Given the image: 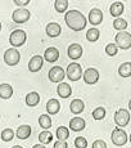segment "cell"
I'll return each mask as SVG.
<instances>
[{"instance_id": "obj_20", "label": "cell", "mask_w": 131, "mask_h": 148, "mask_svg": "<svg viewBox=\"0 0 131 148\" xmlns=\"http://www.w3.org/2000/svg\"><path fill=\"white\" fill-rule=\"evenodd\" d=\"M84 108H85V103H84V101H81V99H73L70 104L71 112L75 113V115L81 113L82 111H84Z\"/></svg>"}, {"instance_id": "obj_39", "label": "cell", "mask_w": 131, "mask_h": 148, "mask_svg": "<svg viewBox=\"0 0 131 148\" xmlns=\"http://www.w3.org/2000/svg\"><path fill=\"white\" fill-rule=\"evenodd\" d=\"M12 148H23V147H21V146H14V147H12Z\"/></svg>"}, {"instance_id": "obj_10", "label": "cell", "mask_w": 131, "mask_h": 148, "mask_svg": "<svg viewBox=\"0 0 131 148\" xmlns=\"http://www.w3.org/2000/svg\"><path fill=\"white\" fill-rule=\"evenodd\" d=\"M99 71L96 70V68H87V70L84 71V73H82V79H84V81L86 82V84L89 85H93V84H96L99 80Z\"/></svg>"}, {"instance_id": "obj_11", "label": "cell", "mask_w": 131, "mask_h": 148, "mask_svg": "<svg viewBox=\"0 0 131 148\" xmlns=\"http://www.w3.org/2000/svg\"><path fill=\"white\" fill-rule=\"evenodd\" d=\"M103 12H102L99 8H93L89 13V22L93 26H98L103 22Z\"/></svg>"}, {"instance_id": "obj_3", "label": "cell", "mask_w": 131, "mask_h": 148, "mask_svg": "<svg viewBox=\"0 0 131 148\" xmlns=\"http://www.w3.org/2000/svg\"><path fill=\"white\" fill-rule=\"evenodd\" d=\"M66 75L70 80L72 81H78L82 77V68L77 62H72L68 64L67 70H66Z\"/></svg>"}, {"instance_id": "obj_8", "label": "cell", "mask_w": 131, "mask_h": 148, "mask_svg": "<svg viewBox=\"0 0 131 148\" xmlns=\"http://www.w3.org/2000/svg\"><path fill=\"white\" fill-rule=\"evenodd\" d=\"M30 17H31V12L26 8H18L12 14V19L16 23H25V22H27L30 19Z\"/></svg>"}, {"instance_id": "obj_1", "label": "cell", "mask_w": 131, "mask_h": 148, "mask_svg": "<svg viewBox=\"0 0 131 148\" xmlns=\"http://www.w3.org/2000/svg\"><path fill=\"white\" fill-rule=\"evenodd\" d=\"M66 25L72 31H81L86 27V18L80 10H68L64 16Z\"/></svg>"}, {"instance_id": "obj_32", "label": "cell", "mask_w": 131, "mask_h": 148, "mask_svg": "<svg viewBox=\"0 0 131 148\" xmlns=\"http://www.w3.org/2000/svg\"><path fill=\"white\" fill-rule=\"evenodd\" d=\"M0 138H1V140L3 142H10L12 139L14 138V132L12 129H4L1 132V135H0Z\"/></svg>"}, {"instance_id": "obj_16", "label": "cell", "mask_w": 131, "mask_h": 148, "mask_svg": "<svg viewBox=\"0 0 131 148\" xmlns=\"http://www.w3.org/2000/svg\"><path fill=\"white\" fill-rule=\"evenodd\" d=\"M44 59L48 62H50V63H52V62H57L59 59V50L57 49L55 47L48 48L44 53Z\"/></svg>"}, {"instance_id": "obj_4", "label": "cell", "mask_w": 131, "mask_h": 148, "mask_svg": "<svg viewBox=\"0 0 131 148\" xmlns=\"http://www.w3.org/2000/svg\"><path fill=\"white\" fill-rule=\"evenodd\" d=\"M27 35L23 30H14L9 36V42L13 48H18L22 47V45L26 42Z\"/></svg>"}, {"instance_id": "obj_23", "label": "cell", "mask_w": 131, "mask_h": 148, "mask_svg": "<svg viewBox=\"0 0 131 148\" xmlns=\"http://www.w3.org/2000/svg\"><path fill=\"white\" fill-rule=\"evenodd\" d=\"M13 95V88L9 84H1L0 85V98L1 99H9Z\"/></svg>"}, {"instance_id": "obj_38", "label": "cell", "mask_w": 131, "mask_h": 148, "mask_svg": "<svg viewBox=\"0 0 131 148\" xmlns=\"http://www.w3.org/2000/svg\"><path fill=\"white\" fill-rule=\"evenodd\" d=\"M32 148H45V146H44V144L40 143V144H35V146H33Z\"/></svg>"}, {"instance_id": "obj_21", "label": "cell", "mask_w": 131, "mask_h": 148, "mask_svg": "<svg viewBox=\"0 0 131 148\" xmlns=\"http://www.w3.org/2000/svg\"><path fill=\"white\" fill-rule=\"evenodd\" d=\"M59 110H61V103H59V101H57V99H54V98L48 101L46 111L49 115H57V113L59 112Z\"/></svg>"}, {"instance_id": "obj_5", "label": "cell", "mask_w": 131, "mask_h": 148, "mask_svg": "<svg viewBox=\"0 0 131 148\" xmlns=\"http://www.w3.org/2000/svg\"><path fill=\"white\" fill-rule=\"evenodd\" d=\"M111 139H112V143L115 146H125L127 142V134L123 129L116 127V129H113L112 134H111Z\"/></svg>"}, {"instance_id": "obj_17", "label": "cell", "mask_w": 131, "mask_h": 148, "mask_svg": "<svg viewBox=\"0 0 131 148\" xmlns=\"http://www.w3.org/2000/svg\"><path fill=\"white\" fill-rule=\"evenodd\" d=\"M85 126H86V122L81 117H73L70 121V129L72 132H81L85 129Z\"/></svg>"}, {"instance_id": "obj_41", "label": "cell", "mask_w": 131, "mask_h": 148, "mask_svg": "<svg viewBox=\"0 0 131 148\" xmlns=\"http://www.w3.org/2000/svg\"><path fill=\"white\" fill-rule=\"evenodd\" d=\"M0 30H1V23H0Z\"/></svg>"}, {"instance_id": "obj_30", "label": "cell", "mask_w": 131, "mask_h": 148, "mask_svg": "<svg viewBox=\"0 0 131 148\" xmlns=\"http://www.w3.org/2000/svg\"><path fill=\"white\" fill-rule=\"evenodd\" d=\"M113 27L117 31H125L127 28V22L123 18H116L113 21Z\"/></svg>"}, {"instance_id": "obj_40", "label": "cell", "mask_w": 131, "mask_h": 148, "mask_svg": "<svg viewBox=\"0 0 131 148\" xmlns=\"http://www.w3.org/2000/svg\"><path fill=\"white\" fill-rule=\"evenodd\" d=\"M129 108H130V111H131V101L129 102Z\"/></svg>"}, {"instance_id": "obj_26", "label": "cell", "mask_w": 131, "mask_h": 148, "mask_svg": "<svg viewBox=\"0 0 131 148\" xmlns=\"http://www.w3.org/2000/svg\"><path fill=\"white\" fill-rule=\"evenodd\" d=\"M54 8L58 13H64L68 8V0H55L54 1Z\"/></svg>"}, {"instance_id": "obj_25", "label": "cell", "mask_w": 131, "mask_h": 148, "mask_svg": "<svg viewBox=\"0 0 131 148\" xmlns=\"http://www.w3.org/2000/svg\"><path fill=\"white\" fill-rule=\"evenodd\" d=\"M68 136H70V130H68V127L59 126L58 129H57V138H58V140L66 142L68 139Z\"/></svg>"}, {"instance_id": "obj_2", "label": "cell", "mask_w": 131, "mask_h": 148, "mask_svg": "<svg viewBox=\"0 0 131 148\" xmlns=\"http://www.w3.org/2000/svg\"><path fill=\"white\" fill-rule=\"evenodd\" d=\"M116 45L119 49H130L131 48V34L127 31H119L116 35Z\"/></svg>"}, {"instance_id": "obj_15", "label": "cell", "mask_w": 131, "mask_h": 148, "mask_svg": "<svg viewBox=\"0 0 131 148\" xmlns=\"http://www.w3.org/2000/svg\"><path fill=\"white\" fill-rule=\"evenodd\" d=\"M62 32V27L57 22H50L46 26V35L49 38H58Z\"/></svg>"}, {"instance_id": "obj_29", "label": "cell", "mask_w": 131, "mask_h": 148, "mask_svg": "<svg viewBox=\"0 0 131 148\" xmlns=\"http://www.w3.org/2000/svg\"><path fill=\"white\" fill-rule=\"evenodd\" d=\"M39 142H41V144H49L53 142V135L50 132H41L39 134Z\"/></svg>"}, {"instance_id": "obj_36", "label": "cell", "mask_w": 131, "mask_h": 148, "mask_svg": "<svg viewBox=\"0 0 131 148\" xmlns=\"http://www.w3.org/2000/svg\"><path fill=\"white\" fill-rule=\"evenodd\" d=\"M53 148H68V144H67V142L58 140V142H55V143H54V147Z\"/></svg>"}, {"instance_id": "obj_27", "label": "cell", "mask_w": 131, "mask_h": 148, "mask_svg": "<svg viewBox=\"0 0 131 148\" xmlns=\"http://www.w3.org/2000/svg\"><path fill=\"white\" fill-rule=\"evenodd\" d=\"M39 124L40 126L42 127V129H49L50 126H52V119H50L49 115H41L39 117Z\"/></svg>"}, {"instance_id": "obj_28", "label": "cell", "mask_w": 131, "mask_h": 148, "mask_svg": "<svg viewBox=\"0 0 131 148\" xmlns=\"http://www.w3.org/2000/svg\"><path fill=\"white\" fill-rule=\"evenodd\" d=\"M99 36H100V31L98 30V28H90V30H87V32H86V39L89 41H96L99 39Z\"/></svg>"}, {"instance_id": "obj_9", "label": "cell", "mask_w": 131, "mask_h": 148, "mask_svg": "<svg viewBox=\"0 0 131 148\" xmlns=\"http://www.w3.org/2000/svg\"><path fill=\"white\" fill-rule=\"evenodd\" d=\"M48 76H49V80L52 81V82H59V84H61L62 80H64L66 72H64V70L62 67L54 66V67L50 68Z\"/></svg>"}, {"instance_id": "obj_14", "label": "cell", "mask_w": 131, "mask_h": 148, "mask_svg": "<svg viewBox=\"0 0 131 148\" xmlns=\"http://www.w3.org/2000/svg\"><path fill=\"white\" fill-rule=\"evenodd\" d=\"M82 47L80 44H71L70 47H68V57H70L71 59H80L82 56Z\"/></svg>"}, {"instance_id": "obj_42", "label": "cell", "mask_w": 131, "mask_h": 148, "mask_svg": "<svg viewBox=\"0 0 131 148\" xmlns=\"http://www.w3.org/2000/svg\"><path fill=\"white\" fill-rule=\"evenodd\" d=\"M130 142H131V134H130Z\"/></svg>"}, {"instance_id": "obj_33", "label": "cell", "mask_w": 131, "mask_h": 148, "mask_svg": "<svg viewBox=\"0 0 131 148\" xmlns=\"http://www.w3.org/2000/svg\"><path fill=\"white\" fill-rule=\"evenodd\" d=\"M105 53H107L108 56H111V57L116 56V54L118 53V48H117V45H116V44H113V42H111V44H108L107 47H105Z\"/></svg>"}, {"instance_id": "obj_37", "label": "cell", "mask_w": 131, "mask_h": 148, "mask_svg": "<svg viewBox=\"0 0 131 148\" xmlns=\"http://www.w3.org/2000/svg\"><path fill=\"white\" fill-rule=\"evenodd\" d=\"M30 3V0H14V4L18 5V7H22V5H27Z\"/></svg>"}, {"instance_id": "obj_35", "label": "cell", "mask_w": 131, "mask_h": 148, "mask_svg": "<svg viewBox=\"0 0 131 148\" xmlns=\"http://www.w3.org/2000/svg\"><path fill=\"white\" fill-rule=\"evenodd\" d=\"M93 148H107V143L102 139H98L93 143Z\"/></svg>"}, {"instance_id": "obj_12", "label": "cell", "mask_w": 131, "mask_h": 148, "mask_svg": "<svg viewBox=\"0 0 131 148\" xmlns=\"http://www.w3.org/2000/svg\"><path fill=\"white\" fill-rule=\"evenodd\" d=\"M42 64H44V57L33 56L28 62V70H30V72H38L41 70Z\"/></svg>"}, {"instance_id": "obj_31", "label": "cell", "mask_w": 131, "mask_h": 148, "mask_svg": "<svg viewBox=\"0 0 131 148\" xmlns=\"http://www.w3.org/2000/svg\"><path fill=\"white\" fill-rule=\"evenodd\" d=\"M105 117V108L104 107H98L93 111V119L96 121L99 120H103Z\"/></svg>"}, {"instance_id": "obj_7", "label": "cell", "mask_w": 131, "mask_h": 148, "mask_svg": "<svg viewBox=\"0 0 131 148\" xmlns=\"http://www.w3.org/2000/svg\"><path fill=\"white\" fill-rule=\"evenodd\" d=\"M130 121V112L125 108H119L115 113V122L118 127H125Z\"/></svg>"}, {"instance_id": "obj_6", "label": "cell", "mask_w": 131, "mask_h": 148, "mask_svg": "<svg viewBox=\"0 0 131 148\" xmlns=\"http://www.w3.org/2000/svg\"><path fill=\"white\" fill-rule=\"evenodd\" d=\"M21 61V53L18 52L14 48H10V49L5 50L4 53V62L8 64V66H17Z\"/></svg>"}, {"instance_id": "obj_13", "label": "cell", "mask_w": 131, "mask_h": 148, "mask_svg": "<svg viewBox=\"0 0 131 148\" xmlns=\"http://www.w3.org/2000/svg\"><path fill=\"white\" fill-rule=\"evenodd\" d=\"M57 93H58V95L61 97V98L66 99V98H68V97H71V94H72V88H71V85L68 84V82L62 81L61 84H58Z\"/></svg>"}, {"instance_id": "obj_18", "label": "cell", "mask_w": 131, "mask_h": 148, "mask_svg": "<svg viewBox=\"0 0 131 148\" xmlns=\"http://www.w3.org/2000/svg\"><path fill=\"white\" fill-rule=\"evenodd\" d=\"M31 133H32V129H31L30 125H21V126L17 129L16 135H17V138H18V139L25 140V139L30 138Z\"/></svg>"}, {"instance_id": "obj_19", "label": "cell", "mask_w": 131, "mask_h": 148, "mask_svg": "<svg viewBox=\"0 0 131 148\" xmlns=\"http://www.w3.org/2000/svg\"><path fill=\"white\" fill-rule=\"evenodd\" d=\"M123 10H125V5L122 4L121 1H115L112 5H111V8H109L111 16L116 17V18H118V17L123 13Z\"/></svg>"}, {"instance_id": "obj_22", "label": "cell", "mask_w": 131, "mask_h": 148, "mask_svg": "<svg viewBox=\"0 0 131 148\" xmlns=\"http://www.w3.org/2000/svg\"><path fill=\"white\" fill-rule=\"evenodd\" d=\"M40 103V94L38 92H31L26 95V104L28 107H36Z\"/></svg>"}, {"instance_id": "obj_34", "label": "cell", "mask_w": 131, "mask_h": 148, "mask_svg": "<svg viewBox=\"0 0 131 148\" xmlns=\"http://www.w3.org/2000/svg\"><path fill=\"white\" fill-rule=\"evenodd\" d=\"M75 147L76 148H86L87 147V140L84 136H77L75 139Z\"/></svg>"}, {"instance_id": "obj_24", "label": "cell", "mask_w": 131, "mask_h": 148, "mask_svg": "<svg viewBox=\"0 0 131 148\" xmlns=\"http://www.w3.org/2000/svg\"><path fill=\"white\" fill-rule=\"evenodd\" d=\"M118 73L121 77H130L131 76V62H125L118 68Z\"/></svg>"}]
</instances>
